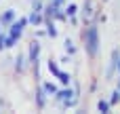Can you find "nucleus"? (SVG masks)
I'll return each mask as SVG.
<instances>
[{
    "mask_svg": "<svg viewBox=\"0 0 120 114\" xmlns=\"http://www.w3.org/2000/svg\"><path fill=\"white\" fill-rule=\"evenodd\" d=\"M13 17H15V11H6V13L0 17V23H2V25H4V23H11V21H13Z\"/></svg>",
    "mask_w": 120,
    "mask_h": 114,
    "instance_id": "obj_6",
    "label": "nucleus"
},
{
    "mask_svg": "<svg viewBox=\"0 0 120 114\" xmlns=\"http://www.w3.org/2000/svg\"><path fill=\"white\" fill-rule=\"evenodd\" d=\"M21 61H23V59L19 57V59H17V63H15V68H17V72H21V70H23V63H21Z\"/></svg>",
    "mask_w": 120,
    "mask_h": 114,
    "instance_id": "obj_16",
    "label": "nucleus"
},
{
    "mask_svg": "<svg viewBox=\"0 0 120 114\" xmlns=\"http://www.w3.org/2000/svg\"><path fill=\"white\" fill-rule=\"evenodd\" d=\"M4 42H6V36H4V34H0V51L4 49Z\"/></svg>",
    "mask_w": 120,
    "mask_h": 114,
    "instance_id": "obj_17",
    "label": "nucleus"
},
{
    "mask_svg": "<svg viewBox=\"0 0 120 114\" xmlns=\"http://www.w3.org/2000/svg\"><path fill=\"white\" fill-rule=\"evenodd\" d=\"M27 19H30V21H32L34 25H38V23H42V15H40V11H34V13H32V15L27 17Z\"/></svg>",
    "mask_w": 120,
    "mask_h": 114,
    "instance_id": "obj_7",
    "label": "nucleus"
},
{
    "mask_svg": "<svg viewBox=\"0 0 120 114\" xmlns=\"http://www.w3.org/2000/svg\"><path fill=\"white\" fill-rule=\"evenodd\" d=\"M118 70H120V61H118Z\"/></svg>",
    "mask_w": 120,
    "mask_h": 114,
    "instance_id": "obj_18",
    "label": "nucleus"
},
{
    "mask_svg": "<svg viewBox=\"0 0 120 114\" xmlns=\"http://www.w3.org/2000/svg\"><path fill=\"white\" fill-rule=\"evenodd\" d=\"M57 78H59L63 85H70V80H72V76H70L68 72H59V74H57Z\"/></svg>",
    "mask_w": 120,
    "mask_h": 114,
    "instance_id": "obj_11",
    "label": "nucleus"
},
{
    "mask_svg": "<svg viewBox=\"0 0 120 114\" xmlns=\"http://www.w3.org/2000/svg\"><path fill=\"white\" fill-rule=\"evenodd\" d=\"M42 89H44V93H49V95H55V93H57V87H55V85H51V83H44V85H42Z\"/></svg>",
    "mask_w": 120,
    "mask_h": 114,
    "instance_id": "obj_10",
    "label": "nucleus"
},
{
    "mask_svg": "<svg viewBox=\"0 0 120 114\" xmlns=\"http://www.w3.org/2000/svg\"><path fill=\"white\" fill-rule=\"evenodd\" d=\"M82 40H84V44H86V51H89V55H91V57H95V55H97V49H99V36H97V28H95V25L86 28V30L82 32Z\"/></svg>",
    "mask_w": 120,
    "mask_h": 114,
    "instance_id": "obj_1",
    "label": "nucleus"
},
{
    "mask_svg": "<svg viewBox=\"0 0 120 114\" xmlns=\"http://www.w3.org/2000/svg\"><path fill=\"white\" fill-rule=\"evenodd\" d=\"M49 70H51V74H55V76L61 72V70H59V66H57L55 61H49Z\"/></svg>",
    "mask_w": 120,
    "mask_h": 114,
    "instance_id": "obj_12",
    "label": "nucleus"
},
{
    "mask_svg": "<svg viewBox=\"0 0 120 114\" xmlns=\"http://www.w3.org/2000/svg\"><path fill=\"white\" fill-rule=\"evenodd\" d=\"M65 11H68V15H70V17H74V15H76V11H78V6H76V4H70Z\"/></svg>",
    "mask_w": 120,
    "mask_h": 114,
    "instance_id": "obj_15",
    "label": "nucleus"
},
{
    "mask_svg": "<svg viewBox=\"0 0 120 114\" xmlns=\"http://www.w3.org/2000/svg\"><path fill=\"white\" fill-rule=\"evenodd\" d=\"M97 110L99 112H110V102H105V99H99V104H97Z\"/></svg>",
    "mask_w": 120,
    "mask_h": 114,
    "instance_id": "obj_9",
    "label": "nucleus"
},
{
    "mask_svg": "<svg viewBox=\"0 0 120 114\" xmlns=\"http://www.w3.org/2000/svg\"><path fill=\"white\" fill-rule=\"evenodd\" d=\"M38 55H40V44H38V42H32V44H30V61L34 63L36 74H38Z\"/></svg>",
    "mask_w": 120,
    "mask_h": 114,
    "instance_id": "obj_3",
    "label": "nucleus"
},
{
    "mask_svg": "<svg viewBox=\"0 0 120 114\" xmlns=\"http://www.w3.org/2000/svg\"><path fill=\"white\" fill-rule=\"evenodd\" d=\"M118 102H120V89H116V91L112 93V99H110V106H112V104H118Z\"/></svg>",
    "mask_w": 120,
    "mask_h": 114,
    "instance_id": "obj_13",
    "label": "nucleus"
},
{
    "mask_svg": "<svg viewBox=\"0 0 120 114\" xmlns=\"http://www.w3.org/2000/svg\"><path fill=\"white\" fill-rule=\"evenodd\" d=\"M36 106L38 108H44V89H40L36 93Z\"/></svg>",
    "mask_w": 120,
    "mask_h": 114,
    "instance_id": "obj_8",
    "label": "nucleus"
},
{
    "mask_svg": "<svg viewBox=\"0 0 120 114\" xmlns=\"http://www.w3.org/2000/svg\"><path fill=\"white\" fill-rule=\"evenodd\" d=\"M46 34H49L51 38H55V36H57V30H55V25H53L51 17H46Z\"/></svg>",
    "mask_w": 120,
    "mask_h": 114,
    "instance_id": "obj_5",
    "label": "nucleus"
},
{
    "mask_svg": "<svg viewBox=\"0 0 120 114\" xmlns=\"http://www.w3.org/2000/svg\"><path fill=\"white\" fill-rule=\"evenodd\" d=\"M65 51H68L70 55H74V53H76V47H74V44H72L70 40H65Z\"/></svg>",
    "mask_w": 120,
    "mask_h": 114,
    "instance_id": "obj_14",
    "label": "nucleus"
},
{
    "mask_svg": "<svg viewBox=\"0 0 120 114\" xmlns=\"http://www.w3.org/2000/svg\"><path fill=\"white\" fill-rule=\"evenodd\" d=\"M30 23V19L27 17H23V19H19L17 23H13L11 25V32H8V36H6V42H4V49H11V47H15V42L19 40V36L23 34V28Z\"/></svg>",
    "mask_w": 120,
    "mask_h": 114,
    "instance_id": "obj_2",
    "label": "nucleus"
},
{
    "mask_svg": "<svg viewBox=\"0 0 120 114\" xmlns=\"http://www.w3.org/2000/svg\"><path fill=\"white\" fill-rule=\"evenodd\" d=\"M118 61H120V53H118V51H112V63H110L108 76H112V74H114V70L118 68Z\"/></svg>",
    "mask_w": 120,
    "mask_h": 114,
    "instance_id": "obj_4",
    "label": "nucleus"
},
{
    "mask_svg": "<svg viewBox=\"0 0 120 114\" xmlns=\"http://www.w3.org/2000/svg\"><path fill=\"white\" fill-rule=\"evenodd\" d=\"M118 89H120V83H118Z\"/></svg>",
    "mask_w": 120,
    "mask_h": 114,
    "instance_id": "obj_19",
    "label": "nucleus"
}]
</instances>
